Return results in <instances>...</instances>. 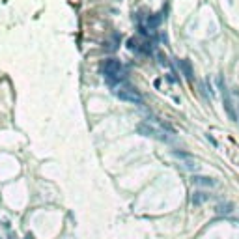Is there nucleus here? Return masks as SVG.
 Here are the masks:
<instances>
[{
  "mask_svg": "<svg viewBox=\"0 0 239 239\" xmlns=\"http://www.w3.org/2000/svg\"><path fill=\"white\" fill-rule=\"evenodd\" d=\"M103 73H105V77L118 80V79L123 77V64L116 58H109V60H105V64H103Z\"/></svg>",
  "mask_w": 239,
  "mask_h": 239,
  "instance_id": "nucleus-1",
  "label": "nucleus"
},
{
  "mask_svg": "<svg viewBox=\"0 0 239 239\" xmlns=\"http://www.w3.org/2000/svg\"><path fill=\"white\" fill-rule=\"evenodd\" d=\"M116 97L120 101H125V103H133V105H142V95L137 92L134 88H118L116 90Z\"/></svg>",
  "mask_w": 239,
  "mask_h": 239,
  "instance_id": "nucleus-2",
  "label": "nucleus"
},
{
  "mask_svg": "<svg viewBox=\"0 0 239 239\" xmlns=\"http://www.w3.org/2000/svg\"><path fill=\"white\" fill-rule=\"evenodd\" d=\"M179 67L183 69V73H185L187 79H192V66H191L189 60H179Z\"/></svg>",
  "mask_w": 239,
  "mask_h": 239,
  "instance_id": "nucleus-3",
  "label": "nucleus"
},
{
  "mask_svg": "<svg viewBox=\"0 0 239 239\" xmlns=\"http://www.w3.org/2000/svg\"><path fill=\"white\" fill-rule=\"evenodd\" d=\"M159 23H161V15H159V13L148 19V26H149V28H155V26H159Z\"/></svg>",
  "mask_w": 239,
  "mask_h": 239,
  "instance_id": "nucleus-4",
  "label": "nucleus"
},
{
  "mask_svg": "<svg viewBox=\"0 0 239 239\" xmlns=\"http://www.w3.org/2000/svg\"><path fill=\"white\" fill-rule=\"evenodd\" d=\"M26 239H34V235H32V234H28V235H26Z\"/></svg>",
  "mask_w": 239,
  "mask_h": 239,
  "instance_id": "nucleus-5",
  "label": "nucleus"
}]
</instances>
